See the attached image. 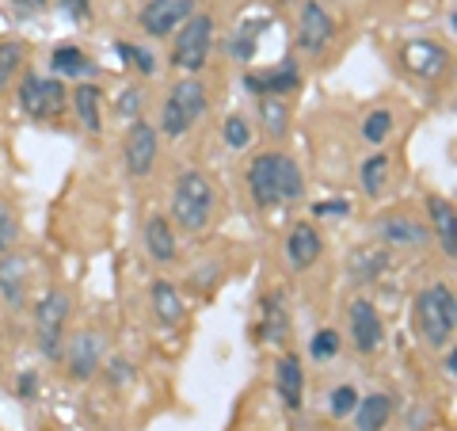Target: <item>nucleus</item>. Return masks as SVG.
<instances>
[{"mask_svg":"<svg viewBox=\"0 0 457 431\" xmlns=\"http://www.w3.org/2000/svg\"><path fill=\"white\" fill-rule=\"evenodd\" d=\"M389 183V156L374 153L362 161V191L366 195H381V188Z\"/></svg>","mask_w":457,"mask_h":431,"instance_id":"27","label":"nucleus"},{"mask_svg":"<svg viewBox=\"0 0 457 431\" xmlns=\"http://www.w3.org/2000/svg\"><path fill=\"white\" fill-rule=\"evenodd\" d=\"M50 65H54L57 77H88V73H96V65L88 62V54L77 50V46H57L54 57H50Z\"/></svg>","mask_w":457,"mask_h":431,"instance_id":"25","label":"nucleus"},{"mask_svg":"<svg viewBox=\"0 0 457 431\" xmlns=\"http://www.w3.org/2000/svg\"><path fill=\"white\" fill-rule=\"evenodd\" d=\"M99 104H104V92L96 84H77L73 92V107H77V119L88 134H99L104 131V119H99Z\"/></svg>","mask_w":457,"mask_h":431,"instance_id":"22","label":"nucleus"},{"mask_svg":"<svg viewBox=\"0 0 457 431\" xmlns=\"http://www.w3.org/2000/svg\"><path fill=\"white\" fill-rule=\"evenodd\" d=\"M416 321L420 333L431 348H450L453 333H457V298L453 286L446 283H431L416 294Z\"/></svg>","mask_w":457,"mask_h":431,"instance_id":"2","label":"nucleus"},{"mask_svg":"<svg viewBox=\"0 0 457 431\" xmlns=\"http://www.w3.org/2000/svg\"><path fill=\"white\" fill-rule=\"evenodd\" d=\"M62 355H65L69 378H73V382H88L99 370V363H104V336L92 333V328H88V333H77Z\"/></svg>","mask_w":457,"mask_h":431,"instance_id":"11","label":"nucleus"},{"mask_svg":"<svg viewBox=\"0 0 457 431\" xmlns=\"http://www.w3.org/2000/svg\"><path fill=\"white\" fill-rule=\"evenodd\" d=\"M389 134H393V111H385V107L370 111L366 123H362V138L370 141V146H381Z\"/></svg>","mask_w":457,"mask_h":431,"instance_id":"29","label":"nucleus"},{"mask_svg":"<svg viewBox=\"0 0 457 431\" xmlns=\"http://www.w3.org/2000/svg\"><path fill=\"white\" fill-rule=\"evenodd\" d=\"M225 141H228V149H248L252 131H248V123L240 119V114H233V119H225Z\"/></svg>","mask_w":457,"mask_h":431,"instance_id":"33","label":"nucleus"},{"mask_svg":"<svg viewBox=\"0 0 457 431\" xmlns=\"http://www.w3.org/2000/svg\"><path fill=\"white\" fill-rule=\"evenodd\" d=\"M119 54L126 57V62H134V65H137L145 77H153V73H156V65H153V54H149V50L130 46V42H119Z\"/></svg>","mask_w":457,"mask_h":431,"instance_id":"34","label":"nucleus"},{"mask_svg":"<svg viewBox=\"0 0 457 431\" xmlns=\"http://www.w3.org/2000/svg\"><path fill=\"white\" fill-rule=\"evenodd\" d=\"M320 233L312 229L309 222H297L290 229V237H286V260H290L294 271H309L312 264L320 260Z\"/></svg>","mask_w":457,"mask_h":431,"instance_id":"14","label":"nucleus"},{"mask_svg":"<svg viewBox=\"0 0 457 431\" xmlns=\"http://www.w3.org/2000/svg\"><path fill=\"white\" fill-rule=\"evenodd\" d=\"M347 317H351V340H354V348H359L362 355L378 351L381 340H385V325H381V313L374 309V301L354 298L351 309H347Z\"/></svg>","mask_w":457,"mask_h":431,"instance_id":"12","label":"nucleus"},{"mask_svg":"<svg viewBox=\"0 0 457 431\" xmlns=\"http://www.w3.org/2000/svg\"><path fill=\"white\" fill-rule=\"evenodd\" d=\"M332 35H336V20L324 12V4L305 0L302 4V23H297V42H302V50L320 54L328 42H332Z\"/></svg>","mask_w":457,"mask_h":431,"instance_id":"13","label":"nucleus"},{"mask_svg":"<svg viewBox=\"0 0 457 431\" xmlns=\"http://www.w3.org/2000/svg\"><path fill=\"white\" fill-rule=\"evenodd\" d=\"M442 370H446V378H457V355H453V348H446V359H442Z\"/></svg>","mask_w":457,"mask_h":431,"instance_id":"40","label":"nucleus"},{"mask_svg":"<svg viewBox=\"0 0 457 431\" xmlns=\"http://www.w3.org/2000/svg\"><path fill=\"white\" fill-rule=\"evenodd\" d=\"M400 65H404L411 77H420V80H438L450 69V50L442 46V42L416 38V42H404V50H400Z\"/></svg>","mask_w":457,"mask_h":431,"instance_id":"8","label":"nucleus"},{"mask_svg":"<svg viewBox=\"0 0 457 431\" xmlns=\"http://www.w3.org/2000/svg\"><path fill=\"white\" fill-rule=\"evenodd\" d=\"M69 313H73V298L65 291H46L35 306V336H38V351L46 359H62V351H65Z\"/></svg>","mask_w":457,"mask_h":431,"instance_id":"6","label":"nucleus"},{"mask_svg":"<svg viewBox=\"0 0 457 431\" xmlns=\"http://www.w3.org/2000/svg\"><path fill=\"white\" fill-rule=\"evenodd\" d=\"M210 50H213V16L210 12H195L176 31V38H171V65L179 73L195 77L210 62Z\"/></svg>","mask_w":457,"mask_h":431,"instance_id":"5","label":"nucleus"},{"mask_svg":"<svg viewBox=\"0 0 457 431\" xmlns=\"http://www.w3.org/2000/svg\"><path fill=\"white\" fill-rule=\"evenodd\" d=\"M427 214H431V225H435V233L442 241V252L457 256V237H453V203L450 199H442V195H431L427 199Z\"/></svg>","mask_w":457,"mask_h":431,"instance_id":"21","label":"nucleus"},{"mask_svg":"<svg viewBox=\"0 0 457 431\" xmlns=\"http://www.w3.org/2000/svg\"><path fill=\"white\" fill-rule=\"evenodd\" d=\"M191 16H195V0H149V4L141 8V31L153 38H168Z\"/></svg>","mask_w":457,"mask_h":431,"instance_id":"9","label":"nucleus"},{"mask_svg":"<svg viewBox=\"0 0 457 431\" xmlns=\"http://www.w3.org/2000/svg\"><path fill=\"white\" fill-rule=\"evenodd\" d=\"M23 294H27V264H23V256L4 252L0 256V298L16 309V306H23Z\"/></svg>","mask_w":457,"mask_h":431,"instance_id":"20","label":"nucleus"},{"mask_svg":"<svg viewBox=\"0 0 457 431\" xmlns=\"http://www.w3.org/2000/svg\"><path fill=\"white\" fill-rule=\"evenodd\" d=\"M57 4H62V8H65L73 20H84V16H88V12H92V0H57Z\"/></svg>","mask_w":457,"mask_h":431,"instance_id":"37","label":"nucleus"},{"mask_svg":"<svg viewBox=\"0 0 457 431\" xmlns=\"http://www.w3.org/2000/svg\"><path fill=\"white\" fill-rule=\"evenodd\" d=\"M297 62L294 57H286V62H278V69H267V73H248V89L255 96H290L297 89Z\"/></svg>","mask_w":457,"mask_h":431,"instance_id":"15","label":"nucleus"},{"mask_svg":"<svg viewBox=\"0 0 457 431\" xmlns=\"http://www.w3.org/2000/svg\"><path fill=\"white\" fill-rule=\"evenodd\" d=\"M260 104V126L270 138H286V126H290V107L278 96H255Z\"/></svg>","mask_w":457,"mask_h":431,"instance_id":"24","label":"nucleus"},{"mask_svg":"<svg viewBox=\"0 0 457 431\" xmlns=\"http://www.w3.org/2000/svg\"><path fill=\"white\" fill-rule=\"evenodd\" d=\"M354 405H359V390H354V385H336L328 412H332L336 420H343V416H351V412H354Z\"/></svg>","mask_w":457,"mask_h":431,"instance_id":"30","label":"nucleus"},{"mask_svg":"<svg viewBox=\"0 0 457 431\" xmlns=\"http://www.w3.org/2000/svg\"><path fill=\"white\" fill-rule=\"evenodd\" d=\"M228 50H233V57H240V62H248L252 50H255V31H248V27H245V31L237 35V42H233Z\"/></svg>","mask_w":457,"mask_h":431,"instance_id":"35","label":"nucleus"},{"mask_svg":"<svg viewBox=\"0 0 457 431\" xmlns=\"http://www.w3.org/2000/svg\"><path fill=\"white\" fill-rule=\"evenodd\" d=\"M122 156H126V172H130L134 180H145L153 172V165H156V131L145 119H134V126L126 131Z\"/></svg>","mask_w":457,"mask_h":431,"instance_id":"10","label":"nucleus"},{"mask_svg":"<svg viewBox=\"0 0 457 431\" xmlns=\"http://www.w3.org/2000/svg\"><path fill=\"white\" fill-rule=\"evenodd\" d=\"M309 351H312V359H332L339 351V333H336V328H320V333L312 336Z\"/></svg>","mask_w":457,"mask_h":431,"instance_id":"32","label":"nucleus"},{"mask_svg":"<svg viewBox=\"0 0 457 431\" xmlns=\"http://www.w3.org/2000/svg\"><path fill=\"white\" fill-rule=\"evenodd\" d=\"M248 191L255 207H275L286 199H302L305 180L290 153H260L248 165Z\"/></svg>","mask_w":457,"mask_h":431,"instance_id":"1","label":"nucleus"},{"mask_svg":"<svg viewBox=\"0 0 457 431\" xmlns=\"http://www.w3.org/2000/svg\"><path fill=\"white\" fill-rule=\"evenodd\" d=\"M153 313H156L161 325H179L183 321V298H179L176 286L164 283V279L153 286Z\"/></svg>","mask_w":457,"mask_h":431,"instance_id":"23","label":"nucleus"},{"mask_svg":"<svg viewBox=\"0 0 457 431\" xmlns=\"http://www.w3.org/2000/svg\"><path fill=\"white\" fill-rule=\"evenodd\" d=\"M286 336H290V313H286L282 291H275L260 309V340L263 343H286Z\"/></svg>","mask_w":457,"mask_h":431,"instance_id":"16","label":"nucleus"},{"mask_svg":"<svg viewBox=\"0 0 457 431\" xmlns=\"http://www.w3.org/2000/svg\"><path fill=\"white\" fill-rule=\"evenodd\" d=\"M381 237L389 241V244H423L427 241V229L420 222L404 218V214H393V218L381 225Z\"/></svg>","mask_w":457,"mask_h":431,"instance_id":"26","label":"nucleus"},{"mask_svg":"<svg viewBox=\"0 0 457 431\" xmlns=\"http://www.w3.org/2000/svg\"><path fill=\"white\" fill-rule=\"evenodd\" d=\"M16 237H20V225H16V214H12L4 203H0V256L16 249Z\"/></svg>","mask_w":457,"mask_h":431,"instance_id":"31","label":"nucleus"},{"mask_svg":"<svg viewBox=\"0 0 457 431\" xmlns=\"http://www.w3.org/2000/svg\"><path fill=\"white\" fill-rule=\"evenodd\" d=\"M141 104H145V92H141V89H126L122 99H119V111L134 114V111H141Z\"/></svg>","mask_w":457,"mask_h":431,"instance_id":"36","label":"nucleus"},{"mask_svg":"<svg viewBox=\"0 0 457 431\" xmlns=\"http://www.w3.org/2000/svg\"><path fill=\"white\" fill-rule=\"evenodd\" d=\"M312 214H317V218H324V214H347V203H343V199H336V203H317Z\"/></svg>","mask_w":457,"mask_h":431,"instance_id":"39","label":"nucleus"},{"mask_svg":"<svg viewBox=\"0 0 457 431\" xmlns=\"http://www.w3.org/2000/svg\"><path fill=\"white\" fill-rule=\"evenodd\" d=\"M393 420V397L389 393H366L354 405V427L359 431H385Z\"/></svg>","mask_w":457,"mask_h":431,"instance_id":"19","label":"nucleus"},{"mask_svg":"<svg viewBox=\"0 0 457 431\" xmlns=\"http://www.w3.org/2000/svg\"><path fill=\"white\" fill-rule=\"evenodd\" d=\"M213 218V188L203 172H183L176 180V191H171V218L179 229H187V233H198V229H206Z\"/></svg>","mask_w":457,"mask_h":431,"instance_id":"3","label":"nucleus"},{"mask_svg":"<svg viewBox=\"0 0 457 431\" xmlns=\"http://www.w3.org/2000/svg\"><path fill=\"white\" fill-rule=\"evenodd\" d=\"M278 393H282V405L297 412L302 409V397H305V370H302V359L294 351L278 359Z\"/></svg>","mask_w":457,"mask_h":431,"instance_id":"17","label":"nucleus"},{"mask_svg":"<svg viewBox=\"0 0 457 431\" xmlns=\"http://www.w3.org/2000/svg\"><path fill=\"white\" fill-rule=\"evenodd\" d=\"M206 104H210V99H206V84L198 77H183L176 89L168 92L164 107H161V131L168 138H183L206 114Z\"/></svg>","mask_w":457,"mask_h":431,"instance_id":"4","label":"nucleus"},{"mask_svg":"<svg viewBox=\"0 0 457 431\" xmlns=\"http://www.w3.org/2000/svg\"><path fill=\"white\" fill-rule=\"evenodd\" d=\"M145 249L156 264H171L176 260V229H171V222L164 218V214H149L145 222Z\"/></svg>","mask_w":457,"mask_h":431,"instance_id":"18","label":"nucleus"},{"mask_svg":"<svg viewBox=\"0 0 457 431\" xmlns=\"http://www.w3.org/2000/svg\"><path fill=\"white\" fill-rule=\"evenodd\" d=\"M65 104H69V92L57 77H27L20 84V107L38 123L57 119L65 111Z\"/></svg>","mask_w":457,"mask_h":431,"instance_id":"7","label":"nucleus"},{"mask_svg":"<svg viewBox=\"0 0 457 431\" xmlns=\"http://www.w3.org/2000/svg\"><path fill=\"white\" fill-rule=\"evenodd\" d=\"M12 8H16L20 16H35V12L46 8V0H12Z\"/></svg>","mask_w":457,"mask_h":431,"instance_id":"38","label":"nucleus"},{"mask_svg":"<svg viewBox=\"0 0 457 431\" xmlns=\"http://www.w3.org/2000/svg\"><path fill=\"white\" fill-rule=\"evenodd\" d=\"M23 65V42H0V92L16 80Z\"/></svg>","mask_w":457,"mask_h":431,"instance_id":"28","label":"nucleus"}]
</instances>
